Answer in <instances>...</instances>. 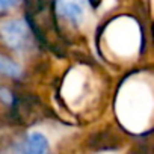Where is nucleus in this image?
Segmentation results:
<instances>
[{"instance_id": "obj_3", "label": "nucleus", "mask_w": 154, "mask_h": 154, "mask_svg": "<svg viewBox=\"0 0 154 154\" xmlns=\"http://www.w3.org/2000/svg\"><path fill=\"white\" fill-rule=\"evenodd\" d=\"M59 12L68 18V20H72V21H77L82 14H83V9L82 6L77 3V2H69V0H60L59 2Z\"/></svg>"}, {"instance_id": "obj_2", "label": "nucleus", "mask_w": 154, "mask_h": 154, "mask_svg": "<svg viewBox=\"0 0 154 154\" xmlns=\"http://www.w3.org/2000/svg\"><path fill=\"white\" fill-rule=\"evenodd\" d=\"M26 149L30 154H44L48 151V140L44 134L38 131L30 133L26 140Z\"/></svg>"}, {"instance_id": "obj_4", "label": "nucleus", "mask_w": 154, "mask_h": 154, "mask_svg": "<svg viewBox=\"0 0 154 154\" xmlns=\"http://www.w3.org/2000/svg\"><path fill=\"white\" fill-rule=\"evenodd\" d=\"M0 74H5L9 77H18L21 74V69L11 59H8L5 56H0Z\"/></svg>"}, {"instance_id": "obj_1", "label": "nucleus", "mask_w": 154, "mask_h": 154, "mask_svg": "<svg viewBox=\"0 0 154 154\" xmlns=\"http://www.w3.org/2000/svg\"><path fill=\"white\" fill-rule=\"evenodd\" d=\"M0 36L9 48L20 50L29 41V29L21 20H11L0 26Z\"/></svg>"}, {"instance_id": "obj_5", "label": "nucleus", "mask_w": 154, "mask_h": 154, "mask_svg": "<svg viewBox=\"0 0 154 154\" xmlns=\"http://www.w3.org/2000/svg\"><path fill=\"white\" fill-rule=\"evenodd\" d=\"M20 3V0H0V12L9 11Z\"/></svg>"}]
</instances>
